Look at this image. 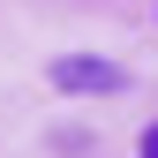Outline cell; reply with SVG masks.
<instances>
[{
    "instance_id": "7a4b0ae2",
    "label": "cell",
    "mask_w": 158,
    "mask_h": 158,
    "mask_svg": "<svg viewBox=\"0 0 158 158\" xmlns=\"http://www.w3.org/2000/svg\"><path fill=\"white\" fill-rule=\"evenodd\" d=\"M143 158H158V121H151V128H143Z\"/></svg>"
},
{
    "instance_id": "6da1fadb",
    "label": "cell",
    "mask_w": 158,
    "mask_h": 158,
    "mask_svg": "<svg viewBox=\"0 0 158 158\" xmlns=\"http://www.w3.org/2000/svg\"><path fill=\"white\" fill-rule=\"evenodd\" d=\"M128 75L113 68V60H83V53H60V60H53V90H121Z\"/></svg>"
}]
</instances>
